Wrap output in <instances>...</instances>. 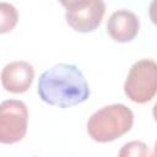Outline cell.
Here are the masks:
<instances>
[{"instance_id": "6da1fadb", "label": "cell", "mask_w": 157, "mask_h": 157, "mask_svg": "<svg viewBox=\"0 0 157 157\" xmlns=\"http://www.w3.org/2000/svg\"><path fill=\"white\" fill-rule=\"evenodd\" d=\"M37 91L43 102L59 108L76 105L90 96L82 71L76 65L64 63L52 66L39 76Z\"/></svg>"}, {"instance_id": "7a4b0ae2", "label": "cell", "mask_w": 157, "mask_h": 157, "mask_svg": "<svg viewBox=\"0 0 157 157\" xmlns=\"http://www.w3.org/2000/svg\"><path fill=\"white\" fill-rule=\"evenodd\" d=\"M134 124V114L124 104L114 103L94 112L87 121V132L97 142H109L123 136Z\"/></svg>"}, {"instance_id": "3957f363", "label": "cell", "mask_w": 157, "mask_h": 157, "mask_svg": "<svg viewBox=\"0 0 157 157\" xmlns=\"http://www.w3.org/2000/svg\"><path fill=\"white\" fill-rule=\"evenodd\" d=\"M126 97L135 103L150 102L157 92V65L152 59H141L129 70L124 83Z\"/></svg>"}, {"instance_id": "277c9868", "label": "cell", "mask_w": 157, "mask_h": 157, "mask_svg": "<svg viewBox=\"0 0 157 157\" xmlns=\"http://www.w3.org/2000/svg\"><path fill=\"white\" fill-rule=\"evenodd\" d=\"M28 110L22 101L7 99L0 103V142L15 144L27 132Z\"/></svg>"}, {"instance_id": "5b68a950", "label": "cell", "mask_w": 157, "mask_h": 157, "mask_svg": "<svg viewBox=\"0 0 157 157\" xmlns=\"http://www.w3.org/2000/svg\"><path fill=\"white\" fill-rule=\"evenodd\" d=\"M104 12L105 4L103 0H91L81 9L66 10L65 17L72 29L86 33L94 31L101 25Z\"/></svg>"}, {"instance_id": "8992f818", "label": "cell", "mask_w": 157, "mask_h": 157, "mask_svg": "<svg viewBox=\"0 0 157 157\" xmlns=\"http://www.w3.org/2000/svg\"><path fill=\"white\" fill-rule=\"evenodd\" d=\"M1 83L2 87L12 93L26 92L34 78V69L27 61H12L1 71Z\"/></svg>"}, {"instance_id": "52a82bcc", "label": "cell", "mask_w": 157, "mask_h": 157, "mask_svg": "<svg viewBox=\"0 0 157 157\" xmlns=\"http://www.w3.org/2000/svg\"><path fill=\"white\" fill-rule=\"evenodd\" d=\"M140 28L137 16L129 10H118L113 12L107 23L108 34L117 42H130L132 40Z\"/></svg>"}, {"instance_id": "ba28073f", "label": "cell", "mask_w": 157, "mask_h": 157, "mask_svg": "<svg viewBox=\"0 0 157 157\" xmlns=\"http://www.w3.org/2000/svg\"><path fill=\"white\" fill-rule=\"evenodd\" d=\"M18 21V13L13 5L0 2V33L11 32Z\"/></svg>"}, {"instance_id": "9c48e42d", "label": "cell", "mask_w": 157, "mask_h": 157, "mask_svg": "<svg viewBox=\"0 0 157 157\" xmlns=\"http://www.w3.org/2000/svg\"><path fill=\"white\" fill-rule=\"evenodd\" d=\"M148 148L146 144L141 141H130L123 146L119 152V156H146Z\"/></svg>"}, {"instance_id": "30bf717a", "label": "cell", "mask_w": 157, "mask_h": 157, "mask_svg": "<svg viewBox=\"0 0 157 157\" xmlns=\"http://www.w3.org/2000/svg\"><path fill=\"white\" fill-rule=\"evenodd\" d=\"M66 10H76L86 6L91 0H59Z\"/></svg>"}]
</instances>
